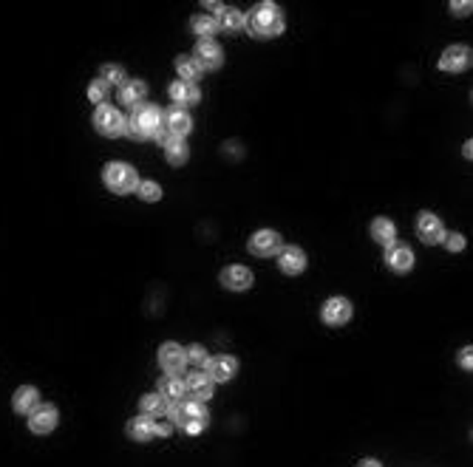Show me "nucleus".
I'll list each match as a JSON object with an SVG mask.
<instances>
[{"mask_svg": "<svg viewBox=\"0 0 473 467\" xmlns=\"http://www.w3.org/2000/svg\"><path fill=\"white\" fill-rule=\"evenodd\" d=\"M125 130L133 139H153L162 133V113L156 105H136L131 119L125 125Z\"/></svg>", "mask_w": 473, "mask_h": 467, "instance_id": "obj_1", "label": "nucleus"}, {"mask_svg": "<svg viewBox=\"0 0 473 467\" xmlns=\"http://www.w3.org/2000/svg\"><path fill=\"white\" fill-rule=\"evenodd\" d=\"M247 23H250V32L255 37H275L283 29V14L275 3H258L250 12Z\"/></svg>", "mask_w": 473, "mask_h": 467, "instance_id": "obj_2", "label": "nucleus"}, {"mask_svg": "<svg viewBox=\"0 0 473 467\" xmlns=\"http://www.w3.org/2000/svg\"><path fill=\"white\" fill-rule=\"evenodd\" d=\"M170 419L187 433H199L207 425V411L199 402H176L170 408Z\"/></svg>", "mask_w": 473, "mask_h": 467, "instance_id": "obj_3", "label": "nucleus"}, {"mask_svg": "<svg viewBox=\"0 0 473 467\" xmlns=\"http://www.w3.org/2000/svg\"><path fill=\"white\" fill-rule=\"evenodd\" d=\"M105 184L111 187L113 193L125 196V193L136 190V184H139L136 181V170L122 165V161H113V165H108V170H105Z\"/></svg>", "mask_w": 473, "mask_h": 467, "instance_id": "obj_4", "label": "nucleus"}, {"mask_svg": "<svg viewBox=\"0 0 473 467\" xmlns=\"http://www.w3.org/2000/svg\"><path fill=\"white\" fill-rule=\"evenodd\" d=\"M94 125H97V130L105 133V136H120V133L125 130L122 113L116 111V108H111V105H102V108L97 111V116H94Z\"/></svg>", "mask_w": 473, "mask_h": 467, "instance_id": "obj_5", "label": "nucleus"}, {"mask_svg": "<svg viewBox=\"0 0 473 467\" xmlns=\"http://www.w3.org/2000/svg\"><path fill=\"white\" fill-rule=\"evenodd\" d=\"M193 122H190V116H187L184 111H170L168 116H164V122H162V136H170V139H182L184 133H190Z\"/></svg>", "mask_w": 473, "mask_h": 467, "instance_id": "obj_6", "label": "nucleus"}, {"mask_svg": "<svg viewBox=\"0 0 473 467\" xmlns=\"http://www.w3.org/2000/svg\"><path fill=\"white\" fill-rule=\"evenodd\" d=\"M250 249H252V255H258V258L275 255L280 249V236H278V232H272V229H261V232H255V236H252Z\"/></svg>", "mask_w": 473, "mask_h": 467, "instance_id": "obj_7", "label": "nucleus"}, {"mask_svg": "<svg viewBox=\"0 0 473 467\" xmlns=\"http://www.w3.org/2000/svg\"><path fill=\"white\" fill-rule=\"evenodd\" d=\"M159 363H162V368L168 371V374H179V371L184 368V363H187V354H184V348H182V345H176V343H164V345H162V352H159Z\"/></svg>", "mask_w": 473, "mask_h": 467, "instance_id": "obj_8", "label": "nucleus"}, {"mask_svg": "<svg viewBox=\"0 0 473 467\" xmlns=\"http://www.w3.org/2000/svg\"><path fill=\"white\" fill-rule=\"evenodd\" d=\"M54 425H57V411L52 405H37L29 413V428L34 433H49V431H54Z\"/></svg>", "mask_w": 473, "mask_h": 467, "instance_id": "obj_9", "label": "nucleus"}, {"mask_svg": "<svg viewBox=\"0 0 473 467\" xmlns=\"http://www.w3.org/2000/svg\"><path fill=\"white\" fill-rule=\"evenodd\" d=\"M349 317H351V306H349V300H343V297H332V300H326V306H323V320H326L329 326H343Z\"/></svg>", "mask_w": 473, "mask_h": 467, "instance_id": "obj_10", "label": "nucleus"}, {"mask_svg": "<svg viewBox=\"0 0 473 467\" xmlns=\"http://www.w3.org/2000/svg\"><path fill=\"white\" fill-rule=\"evenodd\" d=\"M439 65L445 68V71H465V68L470 65V52L462 49V45H451V49H445Z\"/></svg>", "mask_w": 473, "mask_h": 467, "instance_id": "obj_11", "label": "nucleus"}, {"mask_svg": "<svg viewBox=\"0 0 473 467\" xmlns=\"http://www.w3.org/2000/svg\"><path fill=\"white\" fill-rule=\"evenodd\" d=\"M196 65L199 68H219L221 65V49H219L216 43L201 40L196 45Z\"/></svg>", "mask_w": 473, "mask_h": 467, "instance_id": "obj_12", "label": "nucleus"}, {"mask_svg": "<svg viewBox=\"0 0 473 467\" xmlns=\"http://www.w3.org/2000/svg\"><path fill=\"white\" fill-rule=\"evenodd\" d=\"M386 261H388V266H391L394 272H408L411 264H414V255H411V249L403 247V244H391L388 252H386Z\"/></svg>", "mask_w": 473, "mask_h": 467, "instance_id": "obj_13", "label": "nucleus"}, {"mask_svg": "<svg viewBox=\"0 0 473 467\" xmlns=\"http://www.w3.org/2000/svg\"><path fill=\"white\" fill-rule=\"evenodd\" d=\"M221 284L227 289H235V292H241V289H250L252 284V272L244 269V266H230L221 272Z\"/></svg>", "mask_w": 473, "mask_h": 467, "instance_id": "obj_14", "label": "nucleus"}, {"mask_svg": "<svg viewBox=\"0 0 473 467\" xmlns=\"http://www.w3.org/2000/svg\"><path fill=\"white\" fill-rule=\"evenodd\" d=\"M417 232H419V238H422L425 244H437V241L442 238V224H439V218H434L431 213H425V216H419V221H417Z\"/></svg>", "mask_w": 473, "mask_h": 467, "instance_id": "obj_15", "label": "nucleus"}, {"mask_svg": "<svg viewBox=\"0 0 473 467\" xmlns=\"http://www.w3.org/2000/svg\"><path fill=\"white\" fill-rule=\"evenodd\" d=\"M207 368H210V374H207L210 380L227 383V380L232 377V374H235V360H232V357H216V360H210V363H207Z\"/></svg>", "mask_w": 473, "mask_h": 467, "instance_id": "obj_16", "label": "nucleus"}, {"mask_svg": "<svg viewBox=\"0 0 473 467\" xmlns=\"http://www.w3.org/2000/svg\"><path fill=\"white\" fill-rule=\"evenodd\" d=\"M170 97H173L176 105H196L199 102V88L193 82H173Z\"/></svg>", "mask_w": 473, "mask_h": 467, "instance_id": "obj_17", "label": "nucleus"}, {"mask_svg": "<svg viewBox=\"0 0 473 467\" xmlns=\"http://www.w3.org/2000/svg\"><path fill=\"white\" fill-rule=\"evenodd\" d=\"M303 264H306V258H303V252L298 247H287L280 252V269L287 275H298L303 269Z\"/></svg>", "mask_w": 473, "mask_h": 467, "instance_id": "obj_18", "label": "nucleus"}, {"mask_svg": "<svg viewBox=\"0 0 473 467\" xmlns=\"http://www.w3.org/2000/svg\"><path fill=\"white\" fill-rule=\"evenodd\" d=\"M37 388H32V385H23L17 394H14V411H20V413H32L34 408H37Z\"/></svg>", "mask_w": 473, "mask_h": 467, "instance_id": "obj_19", "label": "nucleus"}, {"mask_svg": "<svg viewBox=\"0 0 473 467\" xmlns=\"http://www.w3.org/2000/svg\"><path fill=\"white\" fill-rule=\"evenodd\" d=\"M162 142H164V156H168L170 165H184V161H187V148H184L182 139L162 136Z\"/></svg>", "mask_w": 473, "mask_h": 467, "instance_id": "obj_20", "label": "nucleus"}, {"mask_svg": "<svg viewBox=\"0 0 473 467\" xmlns=\"http://www.w3.org/2000/svg\"><path fill=\"white\" fill-rule=\"evenodd\" d=\"M184 391H190L196 400H210L212 383H210V377H204V374H193V377L184 383Z\"/></svg>", "mask_w": 473, "mask_h": 467, "instance_id": "obj_21", "label": "nucleus"}, {"mask_svg": "<svg viewBox=\"0 0 473 467\" xmlns=\"http://www.w3.org/2000/svg\"><path fill=\"white\" fill-rule=\"evenodd\" d=\"M145 93H148V88H145V82H125L122 85V91H120V100H122V105H139L142 100H145Z\"/></svg>", "mask_w": 473, "mask_h": 467, "instance_id": "obj_22", "label": "nucleus"}, {"mask_svg": "<svg viewBox=\"0 0 473 467\" xmlns=\"http://www.w3.org/2000/svg\"><path fill=\"white\" fill-rule=\"evenodd\" d=\"M128 433H131L136 442H145V439H151V436L156 433V425L151 422L148 416H139V419H133V422L128 425Z\"/></svg>", "mask_w": 473, "mask_h": 467, "instance_id": "obj_23", "label": "nucleus"}, {"mask_svg": "<svg viewBox=\"0 0 473 467\" xmlns=\"http://www.w3.org/2000/svg\"><path fill=\"white\" fill-rule=\"evenodd\" d=\"M182 394H184V383L176 380V377H164L159 383V396H164V400H182Z\"/></svg>", "mask_w": 473, "mask_h": 467, "instance_id": "obj_24", "label": "nucleus"}, {"mask_svg": "<svg viewBox=\"0 0 473 467\" xmlns=\"http://www.w3.org/2000/svg\"><path fill=\"white\" fill-rule=\"evenodd\" d=\"M371 236H374V241L391 244V241H394V224H391L388 218H377L374 227H371Z\"/></svg>", "mask_w": 473, "mask_h": 467, "instance_id": "obj_25", "label": "nucleus"}, {"mask_svg": "<svg viewBox=\"0 0 473 467\" xmlns=\"http://www.w3.org/2000/svg\"><path fill=\"white\" fill-rule=\"evenodd\" d=\"M244 23H247V17H244L239 9H227V12L221 14V29H227V32H239Z\"/></svg>", "mask_w": 473, "mask_h": 467, "instance_id": "obj_26", "label": "nucleus"}, {"mask_svg": "<svg viewBox=\"0 0 473 467\" xmlns=\"http://www.w3.org/2000/svg\"><path fill=\"white\" fill-rule=\"evenodd\" d=\"M142 411L151 413V416L164 413V411H168V405H164V396H159V394H148L145 400H142Z\"/></svg>", "mask_w": 473, "mask_h": 467, "instance_id": "obj_27", "label": "nucleus"}, {"mask_svg": "<svg viewBox=\"0 0 473 467\" xmlns=\"http://www.w3.org/2000/svg\"><path fill=\"white\" fill-rule=\"evenodd\" d=\"M176 68H179V74H182L184 80H199V77H201V68H199L196 60H190V57H179Z\"/></svg>", "mask_w": 473, "mask_h": 467, "instance_id": "obj_28", "label": "nucleus"}, {"mask_svg": "<svg viewBox=\"0 0 473 467\" xmlns=\"http://www.w3.org/2000/svg\"><path fill=\"white\" fill-rule=\"evenodd\" d=\"M102 82L108 85H125V71H122V68L120 65H105L102 68Z\"/></svg>", "mask_w": 473, "mask_h": 467, "instance_id": "obj_29", "label": "nucleus"}, {"mask_svg": "<svg viewBox=\"0 0 473 467\" xmlns=\"http://www.w3.org/2000/svg\"><path fill=\"white\" fill-rule=\"evenodd\" d=\"M193 32L201 34V37H210L212 32H216V20H210V17H204V14H196V17H193Z\"/></svg>", "mask_w": 473, "mask_h": 467, "instance_id": "obj_30", "label": "nucleus"}, {"mask_svg": "<svg viewBox=\"0 0 473 467\" xmlns=\"http://www.w3.org/2000/svg\"><path fill=\"white\" fill-rule=\"evenodd\" d=\"M88 97H91L94 102H105V97H108V85H105L102 80H100V82H91Z\"/></svg>", "mask_w": 473, "mask_h": 467, "instance_id": "obj_31", "label": "nucleus"}, {"mask_svg": "<svg viewBox=\"0 0 473 467\" xmlns=\"http://www.w3.org/2000/svg\"><path fill=\"white\" fill-rule=\"evenodd\" d=\"M139 193H142V198H145V201H156V198L162 196L159 184H153V181H145V184H139Z\"/></svg>", "mask_w": 473, "mask_h": 467, "instance_id": "obj_32", "label": "nucleus"}, {"mask_svg": "<svg viewBox=\"0 0 473 467\" xmlns=\"http://www.w3.org/2000/svg\"><path fill=\"white\" fill-rule=\"evenodd\" d=\"M184 354H187V360L196 363V365H201V363L207 360V354H204V348H201V345H193L190 352H184Z\"/></svg>", "mask_w": 473, "mask_h": 467, "instance_id": "obj_33", "label": "nucleus"}, {"mask_svg": "<svg viewBox=\"0 0 473 467\" xmlns=\"http://www.w3.org/2000/svg\"><path fill=\"white\" fill-rule=\"evenodd\" d=\"M448 247H451V249H462V236H451V238H448Z\"/></svg>", "mask_w": 473, "mask_h": 467, "instance_id": "obj_34", "label": "nucleus"}, {"mask_svg": "<svg viewBox=\"0 0 473 467\" xmlns=\"http://www.w3.org/2000/svg\"><path fill=\"white\" fill-rule=\"evenodd\" d=\"M462 365L470 368V348H465V352H462Z\"/></svg>", "mask_w": 473, "mask_h": 467, "instance_id": "obj_35", "label": "nucleus"}, {"mask_svg": "<svg viewBox=\"0 0 473 467\" xmlns=\"http://www.w3.org/2000/svg\"><path fill=\"white\" fill-rule=\"evenodd\" d=\"M360 467H380V462H371V459H366Z\"/></svg>", "mask_w": 473, "mask_h": 467, "instance_id": "obj_36", "label": "nucleus"}]
</instances>
